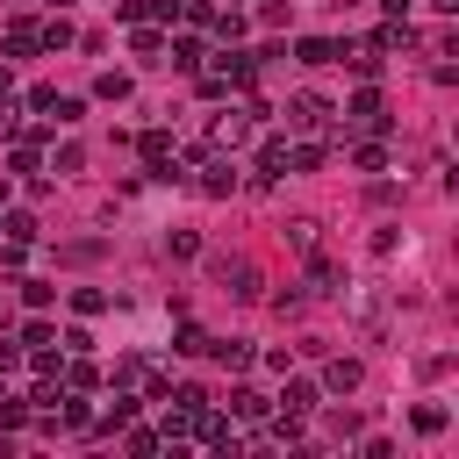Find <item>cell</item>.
<instances>
[{
    "mask_svg": "<svg viewBox=\"0 0 459 459\" xmlns=\"http://www.w3.org/2000/svg\"><path fill=\"white\" fill-rule=\"evenodd\" d=\"M14 423H29V402H14V394L0 387V430H14Z\"/></svg>",
    "mask_w": 459,
    "mask_h": 459,
    "instance_id": "28",
    "label": "cell"
},
{
    "mask_svg": "<svg viewBox=\"0 0 459 459\" xmlns=\"http://www.w3.org/2000/svg\"><path fill=\"white\" fill-rule=\"evenodd\" d=\"M316 230H323V222H308V215H294V222H287V244H294V251H316V244H323Z\"/></svg>",
    "mask_w": 459,
    "mask_h": 459,
    "instance_id": "18",
    "label": "cell"
},
{
    "mask_svg": "<svg viewBox=\"0 0 459 459\" xmlns=\"http://www.w3.org/2000/svg\"><path fill=\"white\" fill-rule=\"evenodd\" d=\"M50 294H57L50 280H22V301H29V308H50Z\"/></svg>",
    "mask_w": 459,
    "mask_h": 459,
    "instance_id": "29",
    "label": "cell"
},
{
    "mask_svg": "<svg viewBox=\"0 0 459 459\" xmlns=\"http://www.w3.org/2000/svg\"><path fill=\"white\" fill-rule=\"evenodd\" d=\"M265 416H273V402H265L258 387H237V394H230V423H265Z\"/></svg>",
    "mask_w": 459,
    "mask_h": 459,
    "instance_id": "11",
    "label": "cell"
},
{
    "mask_svg": "<svg viewBox=\"0 0 459 459\" xmlns=\"http://www.w3.org/2000/svg\"><path fill=\"white\" fill-rule=\"evenodd\" d=\"M122 445H129V452H136V459H151V452H158V445H165V437H158V430H129V437H122Z\"/></svg>",
    "mask_w": 459,
    "mask_h": 459,
    "instance_id": "31",
    "label": "cell"
},
{
    "mask_svg": "<svg viewBox=\"0 0 459 459\" xmlns=\"http://www.w3.org/2000/svg\"><path fill=\"white\" fill-rule=\"evenodd\" d=\"M136 151H143V165H151L158 179H179V143H172L165 129H143V136H136Z\"/></svg>",
    "mask_w": 459,
    "mask_h": 459,
    "instance_id": "4",
    "label": "cell"
},
{
    "mask_svg": "<svg viewBox=\"0 0 459 459\" xmlns=\"http://www.w3.org/2000/svg\"><path fill=\"white\" fill-rule=\"evenodd\" d=\"M0 237H22V244H36V215H0Z\"/></svg>",
    "mask_w": 459,
    "mask_h": 459,
    "instance_id": "25",
    "label": "cell"
},
{
    "mask_svg": "<svg viewBox=\"0 0 459 459\" xmlns=\"http://www.w3.org/2000/svg\"><path fill=\"white\" fill-rule=\"evenodd\" d=\"M72 308H79V316H100L108 294H100V287H72Z\"/></svg>",
    "mask_w": 459,
    "mask_h": 459,
    "instance_id": "26",
    "label": "cell"
},
{
    "mask_svg": "<svg viewBox=\"0 0 459 459\" xmlns=\"http://www.w3.org/2000/svg\"><path fill=\"white\" fill-rule=\"evenodd\" d=\"M0 43H7V57H36V50H43V43H36V22H29V14H14V22L0 29Z\"/></svg>",
    "mask_w": 459,
    "mask_h": 459,
    "instance_id": "9",
    "label": "cell"
},
{
    "mask_svg": "<svg viewBox=\"0 0 459 459\" xmlns=\"http://www.w3.org/2000/svg\"><path fill=\"white\" fill-rule=\"evenodd\" d=\"M208 344H215V337H208V330H201V323H179V344H172V351H186V359H201V351H208Z\"/></svg>",
    "mask_w": 459,
    "mask_h": 459,
    "instance_id": "19",
    "label": "cell"
},
{
    "mask_svg": "<svg viewBox=\"0 0 459 459\" xmlns=\"http://www.w3.org/2000/svg\"><path fill=\"white\" fill-rule=\"evenodd\" d=\"M57 380H65L72 394H86V387H100V366H93V359H72V366H65Z\"/></svg>",
    "mask_w": 459,
    "mask_h": 459,
    "instance_id": "15",
    "label": "cell"
},
{
    "mask_svg": "<svg viewBox=\"0 0 459 459\" xmlns=\"http://www.w3.org/2000/svg\"><path fill=\"white\" fill-rule=\"evenodd\" d=\"M208 351H215L230 373H244V366H251V344H244V337H230V344H208Z\"/></svg>",
    "mask_w": 459,
    "mask_h": 459,
    "instance_id": "20",
    "label": "cell"
},
{
    "mask_svg": "<svg viewBox=\"0 0 459 459\" xmlns=\"http://www.w3.org/2000/svg\"><path fill=\"white\" fill-rule=\"evenodd\" d=\"M294 57H301V65H337V43H330V36H301Z\"/></svg>",
    "mask_w": 459,
    "mask_h": 459,
    "instance_id": "14",
    "label": "cell"
},
{
    "mask_svg": "<svg viewBox=\"0 0 459 459\" xmlns=\"http://www.w3.org/2000/svg\"><path fill=\"white\" fill-rule=\"evenodd\" d=\"M308 287H316V294H344V265L323 258V251H308Z\"/></svg>",
    "mask_w": 459,
    "mask_h": 459,
    "instance_id": "10",
    "label": "cell"
},
{
    "mask_svg": "<svg viewBox=\"0 0 459 459\" xmlns=\"http://www.w3.org/2000/svg\"><path fill=\"white\" fill-rule=\"evenodd\" d=\"M36 43H43V50H65V43H72V22H65V14L36 22Z\"/></svg>",
    "mask_w": 459,
    "mask_h": 459,
    "instance_id": "16",
    "label": "cell"
},
{
    "mask_svg": "<svg viewBox=\"0 0 459 459\" xmlns=\"http://www.w3.org/2000/svg\"><path fill=\"white\" fill-rule=\"evenodd\" d=\"M136 423V394H115V409L100 416V430H129Z\"/></svg>",
    "mask_w": 459,
    "mask_h": 459,
    "instance_id": "21",
    "label": "cell"
},
{
    "mask_svg": "<svg viewBox=\"0 0 459 459\" xmlns=\"http://www.w3.org/2000/svg\"><path fill=\"white\" fill-rule=\"evenodd\" d=\"M215 280H222L237 301H251V294H258V265H251V258H215Z\"/></svg>",
    "mask_w": 459,
    "mask_h": 459,
    "instance_id": "7",
    "label": "cell"
},
{
    "mask_svg": "<svg viewBox=\"0 0 459 459\" xmlns=\"http://www.w3.org/2000/svg\"><path fill=\"white\" fill-rule=\"evenodd\" d=\"M115 387H136L143 402H165V380H158L151 359H122V366H115Z\"/></svg>",
    "mask_w": 459,
    "mask_h": 459,
    "instance_id": "5",
    "label": "cell"
},
{
    "mask_svg": "<svg viewBox=\"0 0 459 459\" xmlns=\"http://www.w3.org/2000/svg\"><path fill=\"white\" fill-rule=\"evenodd\" d=\"M179 165H194V186H201L208 201H230V194H237V165H230L222 151H194V158H179Z\"/></svg>",
    "mask_w": 459,
    "mask_h": 459,
    "instance_id": "1",
    "label": "cell"
},
{
    "mask_svg": "<svg viewBox=\"0 0 459 459\" xmlns=\"http://www.w3.org/2000/svg\"><path fill=\"white\" fill-rule=\"evenodd\" d=\"M344 129H359V136H380V129H387L380 86H359V93H351V108H344Z\"/></svg>",
    "mask_w": 459,
    "mask_h": 459,
    "instance_id": "2",
    "label": "cell"
},
{
    "mask_svg": "<svg viewBox=\"0 0 459 459\" xmlns=\"http://www.w3.org/2000/svg\"><path fill=\"white\" fill-rule=\"evenodd\" d=\"M330 122H337V108H330L323 93H294V100H287V129H316V136H323Z\"/></svg>",
    "mask_w": 459,
    "mask_h": 459,
    "instance_id": "3",
    "label": "cell"
},
{
    "mask_svg": "<svg viewBox=\"0 0 459 459\" xmlns=\"http://www.w3.org/2000/svg\"><path fill=\"white\" fill-rule=\"evenodd\" d=\"M7 100H14V72L0 65V108H7Z\"/></svg>",
    "mask_w": 459,
    "mask_h": 459,
    "instance_id": "35",
    "label": "cell"
},
{
    "mask_svg": "<svg viewBox=\"0 0 459 459\" xmlns=\"http://www.w3.org/2000/svg\"><path fill=\"white\" fill-rule=\"evenodd\" d=\"M172 65H179V72H201V36H179V43H172Z\"/></svg>",
    "mask_w": 459,
    "mask_h": 459,
    "instance_id": "22",
    "label": "cell"
},
{
    "mask_svg": "<svg viewBox=\"0 0 459 459\" xmlns=\"http://www.w3.org/2000/svg\"><path fill=\"white\" fill-rule=\"evenodd\" d=\"M244 136H251V115H244V108H222V115L208 122V151H237Z\"/></svg>",
    "mask_w": 459,
    "mask_h": 459,
    "instance_id": "6",
    "label": "cell"
},
{
    "mask_svg": "<svg viewBox=\"0 0 459 459\" xmlns=\"http://www.w3.org/2000/svg\"><path fill=\"white\" fill-rule=\"evenodd\" d=\"M359 387V359H330L323 366V394H351Z\"/></svg>",
    "mask_w": 459,
    "mask_h": 459,
    "instance_id": "13",
    "label": "cell"
},
{
    "mask_svg": "<svg viewBox=\"0 0 459 459\" xmlns=\"http://www.w3.org/2000/svg\"><path fill=\"white\" fill-rule=\"evenodd\" d=\"M93 93H100V100H129V72H100Z\"/></svg>",
    "mask_w": 459,
    "mask_h": 459,
    "instance_id": "23",
    "label": "cell"
},
{
    "mask_svg": "<svg viewBox=\"0 0 459 459\" xmlns=\"http://www.w3.org/2000/svg\"><path fill=\"white\" fill-rule=\"evenodd\" d=\"M165 244H172V258H194V251H201V237H194V230H172Z\"/></svg>",
    "mask_w": 459,
    "mask_h": 459,
    "instance_id": "33",
    "label": "cell"
},
{
    "mask_svg": "<svg viewBox=\"0 0 459 459\" xmlns=\"http://www.w3.org/2000/svg\"><path fill=\"white\" fill-rule=\"evenodd\" d=\"M409 423H416V430H423V437H437V430H445V409H437V402H423V409H416V416H409Z\"/></svg>",
    "mask_w": 459,
    "mask_h": 459,
    "instance_id": "27",
    "label": "cell"
},
{
    "mask_svg": "<svg viewBox=\"0 0 459 459\" xmlns=\"http://www.w3.org/2000/svg\"><path fill=\"white\" fill-rule=\"evenodd\" d=\"M351 165H359V172H380V165H387V151L366 136V143H351Z\"/></svg>",
    "mask_w": 459,
    "mask_h": 459,
    "instance_id": "24",
    "label": "cell"
},
{
    "mask_svg": "<svg viewBox=\"0 0 459 459\" xmlns=\"http://www.w3.org/2000/svg\"><path fill=\"white\" fill-rule=\"evenodd\" d=\"M316 394H323L316 380H287V387H280V416H308V409H316Z\"/></svg>",
    "mask_w": 459,
    "mask_h": 459,
    "instance_id": "12",
    "label": "cell"
},
{
    "mask_svg": "<svg viewBox=\"0 0 459 459\" xmlns=\"http://www.w3.org/2000/svg\"><path fill=\"white\" fill-rule=\"evenodd\" d=\"M129 50H136V57H158V50H165V36H158L151 22H136V29H129Z\"/></svg>",
    "mask_w": 459,
    "mask_h": 459,
    "instance_id": "17",
    "label": "cell"
},
{
    "mask_svg": "<svg viewBox=\"0 0 459 459\" xmlns=\"http://www.w3.org/2000/svg\"><path fill=\"white\" fill-rule=\"evenodd\" d=\"M43 344H50V323H43V316H36V323H22V351H43Z\"/></svg>",
    "mask_w": 459,
    "mask_h": 459,
    "instance_id": "30",
    "label": "cell"
},
{
    "mask_svg": "<svg viewBox=\"0 0 459 459\" xmlns=\"http://www.w3.org/2000/svg\"><path fill=\"white\" fill-rule=\"evenodd\" d=\"M79 158H86L79 143H57V158H50V172H79Z\"/></svg>",
    "mask_w": 459,
    "mask_h": 459,
    "instance_id": "32",
    "label": "cell"
},
{
    "mask_svg": "<svg viewBox=\"0 0 459 459\" xmlns=\"http://www.w3.org/2000/svg\"><path fill=\"white\" fill-rule=\"evenodd\" d=\"M287 165H294V143H287V136H265V143H258V186L280 179Z\"/></svg>",
    "mask_w": 459,
    "mask_h": 459,
    "instance_id": "8",
    "label": "cell"
},
{
    "mask_svg": "<svg viewBox=\"0 0 459 459\" xmlns=\"http://www.w3.org/2000/svg\"><path fill=\"white\" fill-rule=\"evenodd\" d=\"M22 359H29L22 344H0V380H7V373H22Z\"/></svg>",
    "mask_w": 459,
    "mask_h": 459,
    "instance_id": "34",
    "label": "cell"
}]
</instances>
